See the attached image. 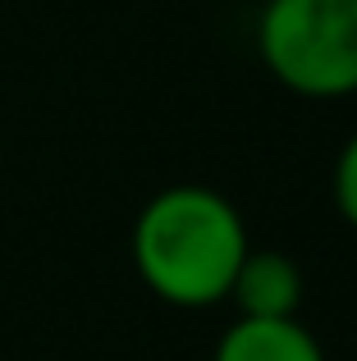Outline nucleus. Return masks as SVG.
Returning <instances> with one entry per match:
<instances>
[{"mask_svg": "<svg viewBox=\"0 0 357 361\" xmlns=\"http://www.w3.org/2000/svg\"><path fill=\"white\" fill-rule=\"evenodd\" d=\"M248 247L252 243L238 206L206 183L161 188L138 211L128 233L138 279L161 302L183 311H202L229 298Z\"/></svg>", "mask_w": 357, "mask_h": 361, "instance_id": "1", "label": "nucleus"}, {"mask_svg": "<svg viewBox=\"0 0 357 361\" xmlns=\"http://www.w3.org/2000/svg\"><path fill=\"white\" fill-rule=\"evenodd\" d=\"M257 55L294 97H357V0H266L257 14Z\"/></svg>", "mask_w": 357, "mask_h": 361, "instance_id": "2", "label": "nucleus"}, {"mask_svg": "<svg viewBox=\"0 0 357 361\" xmlns=\"http://www.w3.org/2000/svg\"><path fill=\"white\" fill-rule=\"evenodd\" d=\"M224 302H234L238 316H248V320L298 316V307H303V270H298V261L289 252L248 247Z\"/></svg>", "mask_w": 357, "mask_h": 361, "instance_id": "3", "label": "nucleus"}, {"mask_svg": "<svg viewBox=\"0 0 357 361\" xmlns=\"http://www.w3.org/2000/svg\"><path fill=\"white\" fill-rule=\"evenodd\" d=\"M211 361H325V348L298 316H284V320L238 316L220 334Z\"/></svg>", "mask_w": 357, "mask_h": 361, "instance_id": "4", "label": "nucleus"}, {"mask_svg": "<svg viewBox=\"0 0 357 361\" xmlns=\"http://www.w3.org/2000/svg\"><path fill=\"white\" fill-rule=\"evenodd\" d=\"M330 192H334V211H339V220L357 233V133L339 147V156H334Z\"/></svg>", "mask_w": 357, "mask_h": 361, "instance_id": "5", "label": "nucleus"}]
</instances>
